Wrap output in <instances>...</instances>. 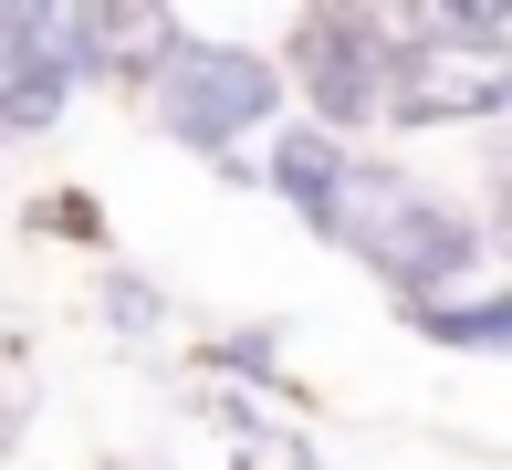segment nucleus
I'll return each mask as SVG.
<instances>
[{"instance_id":"nucleus-1","label":"nucleus","mask_w":512,"mask_h":470,"mask_svg":"<svg viewBox=\"0 0 512 470\" xmlns=\"http://www.w3.org/2000/svg\"><path fill=\"white\" fill-rule=\"evenodd\" d=\"M314 230L335 251H356L398 303H450V282H471L481 262H492V241H481L439 188H418L408 168H387V157H345V178H335V199H324Z\"/></svg>"},{"instance_id":"nucleus-2","label":"nucleus","mask_w":512,"mask_h":470,"mask_svg":"<svg viewBox=\"0 0 512 470\" xmlns=\"http://www.w3.org/2000/svg\"><path fill=\"white\" fill-rule=\"evenodd\" d=\"M272 105H283V63L262 53H230V42H168V63H157V115H168L178 147L220 157L241 147L251 126H272Z\"/></svg>"},{"instance_id":"nucleus-3","label":"nucleus","mask_w":512,"mask_h":470,"mask_svg":"<svg viewBox=\"0 0 512 470\" xmlns=\"http://www.w3.org/2000/svg\"><path fill=\"white\" fill-rule=\"evenodd\" d=\"M502 105H512V53H471V42H439L408 11H387L377 115H398V126H471V115H502Z\"/></svg>"},{"instance_id":"nucleus-4","label":"nucleus","mask_w":512,"mask_h":470,"mask_svg":"<svg viewBox=\"0 0 512 470\" xmlns=\"http://www.w3.org/2000/svg\"><path fill=\"white\" fill-rule=\"evenodd\" d=\"M293 74L314 94V136L366 126L377 115V74H387V11H304L293 21Z\"/></svg>"},{"instance_id":"nucleus-5","label":"nucleus","mask_w":512,"mask_h":470,"mask_svg":"<svg viewBox=\"0 0 512 470\" xmlns=\"http://www.w3.org/2000/svg\"><path fill=\"white\" fill-rule=\"evenodd\" d=\"M262 178L283 188L304 220H324V199H335V178H345V147H335V136H314V126H283V136H272V157H262Z\"/></svg>"},{"instance_id":"nucleus-6","label":"nucleus","mask_w":512,"mask_h":470,"mask_svg":"<svg viewBox=\"0 0 512 470\" xmlns=\"http://www.w3.org/2000/svg\"><path fill=\"white\" fill-rule=\"evenodd\" d=\"M408 324L429 345H471V356H512V303L471 293V303H408Z\"/></svg>"},{"instance_id":"nucleus-7","label":"nucleus","mask_w":512,"mask_h":470,"mask_svg":"<svg viewBox=\"0 0 512 470\" xmlns=\"http://www.w3.org/2000/svg\"><path fill=\"white\" fill-rule=\"evenodd\" d=\"M178 42V11H95V74H157Z\"/></svg>"},{"instance_id":"nucleus-8","label":"nucleus","mask_w":512,"mask_h":470,"mask_svg":"<svg viewBox=\"0 0 512 470\" xmlns=\"http://www.w3.org/2000/svg\"><path fill=\"white\" fill-rule=\"evenodd\" d=\"M105 314L126 324V335H147V324H157V293H147V282H126V272H115V282H105Z\"/></svg>"}]
</instances>
